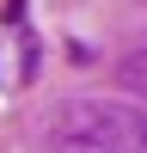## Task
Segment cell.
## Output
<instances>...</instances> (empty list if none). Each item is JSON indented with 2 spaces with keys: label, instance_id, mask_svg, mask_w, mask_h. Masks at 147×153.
Returning a JSON list of instances; mask_svg holds the SVG:
<instances>
[{
  "label": "cell",
  "instance_id": "cell-1",
  "mask_svg": "<svg viewBox=\"0 0 147 153\" xmlns=\"http://www.w3.org/2000/svg\"><path fill=\"white\" fill-rule=\"evenodd\" d=\"M49 153H147V110L104 104V98H74L43 129Z\"/></svg>",
  "mask_w": 147,
  "mask_h": 153
},
{
  "label": "cell",
  "instance_id": "cell-2",
  "mask_svg": "<svg viewBox=\"0 0 147 153\" xmlns=\"http://www.w3.org/2000/svg\"><path fill=\"white\" fill-rule=\"evenodd\" d=\"M117 80L129 86V92H141V98H147V43H141V49H129V55L117 61Z\"/></svg>",
  "mask_w": 147,
  "mask_h": 153
}]
</instances>
